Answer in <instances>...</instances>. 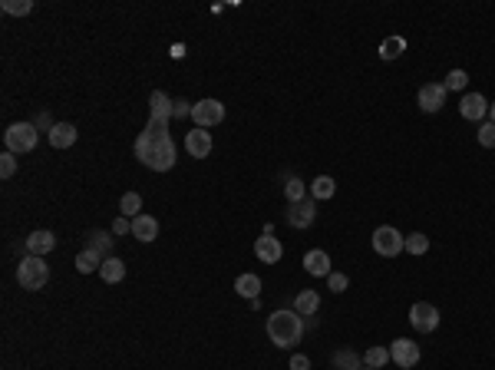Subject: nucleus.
<instances>
[{
    "instance_id": "ea45409f",
    "label": "nucleus",
    "mask_w": 495,
    "mask_h": 370,
    "mask_svg": "<svg viewBox=\"0 0 495 370\" xmlns=\"http://www.w3.org/2000/svg\"><path fill=\"white\" fill-rule=\"evenodd\" d=\"M489 116H492V123H495V103H492V106H489Z\"/></svg>"
},
{
    "instance_id": "7ed1b4c3",
    "label": "nucleus",
    "mask_w": 495,
    "mask_h": 370,
    "mask_svg": "<svg viewBox=\"0 0 495 370\" xmlns=\"http://www.w3.org/2000/svg\"><path fill=\"white\" fill-rule=\"evenodd\" d=\"M17 281H20V288L24 291H40L46 281H50V264H46V258H36V255L20 258Z\"/></svg>"
},
{
    "instance_id": "f257e3e1",
    "label": "nucleus",
    "mask_w": 495,
    "mask_h": 370,
    "mask_svg": "<svg viewBox=\"0 0 495 370\" xmlns=\"http://www.w3.org/2000/svg\"><path fill=\"white\" fill-rule=\"evenodd\" d=\"M175 116V100H169L162 90L149 96V123L135 135V159L152 172H169L179 159L175 139L169 133V123Z\"/></svg>"
},
{
    "instance_id": "9b49d317",
    "label": "nucleus",
    "mask_w": 495,
    "mask_h": 370,
    "mask_svg": "<svg viewBox=\"0 0 495 370\" xmlns=\"http://www.w3.org/2000/svg\"><path fill=\"white\" fill-rule=\"evenodd\" d=\"M446 83H426L420 86V109L423 113H439L442 103H446Z\"/></svg>"
},
{
    "instance_id": "39448f33",
    "label": "nucleus",
    "mask_w": 495,
    "mask_h": 370,
    "mask_svg": "<svg viewBox=\"0 0 495 370\" xmlns=\"http://www.w3.org/2000/svg\"><path fill=\"white\" fill-rule=\"evenodd\" d=\"M403 245H406V238L393 225H380L373 232V252L383 255V258H396V255L403 252Z\"/></svg>"
},
{
    "instance_id": "a878e982",
    "label": "nucleus",
    "mask_w": 495,
    "mask_h": 370,
    "mask_svg": "<svg viewBox=\"0 0 495 370\" xmlns=\"http://www.w3.org/2000/svg\"><path fill=\"white\" fill-rule=\"evenodd\" d=\"M403 50H406L403 36H390V40H383V43H380V56H383V60H396V56L403 53Z\"/></svg>"
},
{
    "instance_id": "f8f14e48",
    "label": "nucleus",
    "mask_w": 495,
    "mask_h": 370,
    "mask_svg": "<svg viewBox=\"0 0 495 370\" xmlns=\"http://www.w3.org/2000/svg\"><path fill=\"white\" fill-rule=\"evenodd\" d=\"M185 149H189L192 159H208V155H212V133L195 126L189 135H185Z\"/></svg>"
},
{
    "instance_id": "5701e85b",
    "label": "nucleus",
    "mask_w": 495,
    "mask_h": 370,
    "mask_svg": "<svg viewBox=\"0 0 495 370\" xmlns=\"http://www.w3.org/2000/svg\"><path fill=\"white\" fill-rule=\"evenodd\" d=\"M119 212H123V218L142 215V195H139V192H126V195L119 199Z\"/></svg>"
},
{
    "instance_id": "393cba45",
    "label": "nucleus",
    "mask_w": 495,
    "mask_h": 370,
    "mask_svg": "<svg viewBox=\"0 0 495 370\" xmlns=\"http://www.w3.org/2000/svg\"><path fill=\"white\" fill-rule=\"evenodd\" d=\"M333 367H337V370H360L363 361L353 351H337V354H333Z\"/></svg>"
},
{
    "instance_id": "a19ab883",
    "label": "nucleus",
    "mask_w": 495,
    "mask_h": 370,
    "mask_svg": "<svg viewBox=\"0 0 495 370\" xmlns=\"http://www.w3.org/2000/svg\"><path fill=\"white\" fill-rule=\"evenodd\" d=\"M360 370H377V367H367V364H363V367H360Z\"/></svg>"
},
{
    "instance_id": "b1692460",
    "label": "nucleus",
    "mask_w": 495,
    "mask_h": 370,
    "mask_svg": "<svg viewBox=\"0 0 495 370\" xmlns=\"http://www.w3.org/2000/svg\"><path fill=\"white\" fill-rule=\"evenodd\" d=\"M86 248H93V252L99 255V258H103V262H106V258H113V238L106 235V232H93L90 235V245H86Z\"/></svg>"
},
{
    "instance_id": "2eb2a0df",
    "label": "nucleus",
    "mask_w": 495,
    "mask_h": 370,
    "mask_svg": "<svg viewBox=\"0 0 495 370\" xmlns=\"http://www.w3.org/2000/svg\"><path fill=\"white\" fill-rule=\"evenodd\" d=\"M76 126H73V123H56L53 129H50V133H46V139H50V145H53V149H70L73 143H76Z\"/></svg>"
},
{
    "instance_id": "f3484780",
    "label": "nucleus",
    "mask_w": 495,
    "mask_h": 370,
    "mask_svg": "<svg viewBox=\"0 0 495 370\" xmlns=\"http://www.w3.org/2000/svg\"><path fill=\"white\" fill-rule=\"evenodd\" d=\"M304 271H311V274H317V278H327V274H330V255L321 252V248L307 252L304 255Z\"/></svg>"
},
{
    "instance_id": "f03ea898",
    "label": "nucleus",
    "mask_w": 495,
    "mask_h": 370,
    "mask_svg": "<svg viewBox=\"0 0 495 370\" xmlns=\"http://www.w3.org/2000/svg\"><path fill=\"white\" fill-rule=\"evenodd\" d=\"M268 337L274 347H294L304 337V317L297 311H274L268 317Z\"/></svg>"
},
{
    "instance_id": "ddd939ff",
    "label": "nucleus",
    "mask_w": 495,
    "mask_h": 370,
    "mask_svg": "<svg viewBox=\"0 0 495 370\" xmlns=\"http://www.w3.org/2000/svg\"><path fill=\"white\" fill-rule=\"evenodd\" d=\"M459 113H462V119H469V123H479V119L489 113L486 96H482V93H466L459 103Z\"/></svg>"
},
{
    "instance_id": "72a5a7b5",
    "label": "nucleus",
    "mask_w": 495,
    "mask_h": 370,
    "mask_svg": "<svg viewBox=\"0 0 495 370\" xmlns=\"http://www.w3.org/2000/svg\"><path fill=\"white\" fill-rule=\"evenodd\" d=\"M14 172H17V155L4 153V155H0V175H4V179H10Z\"/></svg>"
},
{
    "instance_id": "e433bc0d",
    "label": "nucleus",
    "mask_w": 495,
    "mask_h": 370,
    "mask_svg": "<svg viewBox=\"0 0 495 370\" xmlns=\"http://www.w3.org/2000/svg\"><path fill=\"white\" fill-rule=\"evenodd\" d=\"M113 232H116V235H123V232H132V222H126V218H116Z\"/></svg>"
},
{
    "instance_id": "4be33fe9",
    "label": "nucleus",
    "mask_w": 495,
    "mask_h": 370,
    "mask_svg": "<svg viewBox=\"0 0 495 370\" xmlns=\"http://www.w3.org/2000/svg\"><path fill=\"white\" fill-rule=\"evenodd\" d=\"M311 195H314V199H333V195H337V182H333L330 175H317V179L311 182Z\"/></svg>"
},
{
    "instance_id": "a211bd4d",
    "label": "nucleus",
    "mask_w": 495,
    "mask_h": 370,
    "mask_svg": "<svg viewBox=\"0 0 495 370\" xmlns=\"http://www.w3.org/2000/svg\"><path fill=\"white\" fill-rule=\"evenodd\" d=\"M317 307H321V294H317V291H297V298H294V311H297V314H301V317H314Z\"/></svg>"
},
{
    "instance_id": "6ab92c4d",
    "label": "nucleus",
    "mask_w": 495,
    "mask_h": 370,
    "mask_svg": "<svg viewBox=\"0 0 495 370\" xmlns=\"http://www.w3.org/2000/svg\"><path fill=\"white\" fill-rule=\"evenodd\" d=\"M99 278L106 281V284H116V281H123V278H126V262H123V258H116V255H113V258H106V262H103V268H99Z\"/></svg>"
},
{
    "instance_id": "aec40b11",
    "label": "nucleus",
    "mask_w": 495,
    "mask_h": 370,
    "mask_svg": "<svg viewBox=\"0 0 495 370\" xmlns=\"http://www.w3.org/2000/svg\"><path fill=\"white\" fill-rule=\"evenodd\" d=\"M234 291H238L241 298H248V301L261 298V278H258V274H238V281H234Z\"/></svg>"
},
{
    "instance_id": "0eeeda50",
    "label": "nucleus",
    "mask_w": 495,
    "mask_h": 370,
    "mask_svg": "<svg viewBox=\"0 0 495 370\" xmlns=\"http://www.w3.org/2000/svg\"><path fill=\"white\" fill-rule=\"evenodd\" d=\"M192 119H195L198 129L218 126V123L225 119V106H222V100H198L195 106H192Z\"/></svg>"
},
{
    "instance_id": "c756f323",
    "label": "nucleus",
    "mask_w": 495,
    "mask_h": 370,
    "mask_svg": "<svg viewBox=\"0 0 495 370\" xmlns=\"http://www.w3.org/2000/svg\"><path fill=\"white\" fill-rule=\"evenodd\" d=\"M33 10V0H4V14H14V17H27Z\"/></svg>"
},
{
    "instance_id": "6e6552de",
    "label": "nucleus",
    "mask_w": 495,
    "mask_h": 370,
    "mask_svg": "<svg viewBox=\"0 0 495 370\" xmlns=\"http://www.w3.org/2000/svg\"><path fill=\"white\" fill-rule=\"evenodd\" d=\"M390 361H393L400 370L416 367V364H420V347H416L410 337H396V341L390 344Z\"/></svg>"
},
{
    "instance_id": "c9c22d12",
    "label": "nucleus",
    "mask_w": 495,
    "mask_h": 370,
    "mask_svg": "<svg viewBox=\"0 0 495 370\" xmlns=\"http://www.w3.org/2000/svg\"><path fill=\"white\" fill-rule=\"evenodd\" d=\"M192 106H195V103H185V100H175V116H179V119H185V116H192Z\"/></svg>"
},
{
    "instance_id": "c85d7f7f",
    "label": "nucleus",
    "mask_w": 495,
    "mask_h": 370,
    "mask_svg": "<svg viewBox=\"0 0 495 370\" xmlns=\"http://www.w3.org/2000/svg\"><path fill=\"white\" fill-rule=\"evenodd\" d=\"M284 199H288V205H294V202L307 199V189H304V182L297 179V175H291L288 185H284Z\"/></svg>"
},
{
    "instance_id": "4c0bfd02",
    "label": "nucleus",
    "mask_w": 495,
    "mask_h": 370,
    "mask_svg": "<svg viewBox=\"0 0 495 370\" xmlns=\"http://www.w3.org/2000/svg\"><path fill=\"white\" fill-rule=\"evenodd\" d=\"M33 126H46V133H50V129H53L56 123H53V119H50V113H43V116H36V123H33Z\"/></svg>"
},
{
    "instance_id": "20e7f679",
    "label": "nucleus",
    "mask_w": 495,
    "mask_h": 370,
    "mask_svg": "<svg viewBox=\"0 0 495 370\" xmlns=\"http://www.w3.org/2000/svg\"><path fill=\"white\" fill-rule=\"evenodd\" d=\"M36 139H40V133H36L33 123H14V126H7V133H4L7 153H14V155L33 153V149H36Z\"/></svg>"
},
{
    "instance_id": "1a4fd4ad",
    "label": "nucleus",
    "mask_w": 495,
    "mask_h": 370,
    "mask_svg": "<svg viewBox=\"0 0 495 370\" xmlns=\"http://www.w3.org/2000/svg\"><path fill=\"white\" fill-rule=\"evenodd\" d=\"M314 218H317L314 195H307V199L288 205V225L291 228H311V225H314Z\"/></svg>"
},
{
    "instance_id": "bb28decb",
    "label": "nucleus",
    "mask_w": 495,
    "mask_h": 370,
    "mask_svg": "<svg viewBox=\"0 0 495 370\" xmlns=\"http://www.w3.org/2000/svg\"><path fill=\"white\" fill-rule=\"evenodd\" d=\"M363 364H367V367H387L390 364V347H370L367 354H363Z\"/></svg>"
},
{
    "instance_id": "7c9ffc66",
    "label": "nucleus",
    "mask_w": 495,
    "mask_h": 370,
    "mask_svg": "<svg viewBox=\"0 0 495 370\" xmlns=\"http://www.w3.org/2000/svg\"><path fill=\"white\" fill-rule=\"evenodd\" d=\"M479 145L482 149H495V123H482L479 126Z\"/></svg>"
},
{
    "instance_id": "473e14b6",
    "label": "nucleus",
    "mask_w": 495,
    "mask_h": 370,
    "mask_svg": "<svg viewBox=\"0 0 495 370\" xmlns=\"http://www.w3.org/2000/svg\"><path fill=\"white\" fill-rule=\"evenodd\" d=\"M466 83H469L466 70H452L449 76H446V90H466Z\"/></svg>"
},
{
    "instance_id": "f704fd0d",
    "label": "nucleus",
    "mask_w": 495,
    "mask_h": 370,
    "mask_svg": "<svg viewBox=\"0 0 495 370\" xmlns=\"http://www.w3.org/2000/svg\"><path fill=\"white\" fill-rule=\"evenodd\" d=\"M291 370H311V357H304V354H294V357H291Z\"/></svg>"
},
{
    "instance_id": "423d86ee",
    "label": "nucleus",
    "mask_w": 495,
    "mask_h": 370,
    "mask_svg": "<svg viewBox=\"0 0 495 370\" xmlns=\"http://www.w3.org/2000/svg\"><path fill=\"white\" fill-rule=\"evenodd\" d=\"M410 324H413L420 334H432V331L439 327V311H436V304L416 301V304L410 307Z\"/></svg>"
},
{
    "instance_id": "2f4dec72",
    "label": "nucleus",
    "mask_w": 495,
    "mask_h": 370,
    "mask_svg": "<svg viewBox=\"0 0 495 370\" xmlns=\"http://www.w3.org/2000/svg\"><path fill=\"white\" fill-rule=\"evenodd\" d=\"M327 284H330L333 294H340V291L350 288V278H347V274H340V271H330V274H327Z\"/></svg>"
},
{
    "instance_id": "9d476101",
    "label": "nucleus",
    "mask_w": 495,
    "mask_h": 370,
    "mask_svg": "<svg viewBox=\"0 0 495 370\" xmlns=\"http://www.w3.org/2000/svg\"><path fill=\"white\" fill-rule=\"evenodd\" d=\"M254 255H258V262L264 264H278L284 258V245L274 238V232H264L258 242H254Z\"/></svg>"
},
{
    "instance_id": "4468645a",
    "label": "nucleus",
    "mask_w": 495,
    "mask_h": 370,
    "mask_svg": "<svg viewBox=\"0 0 495 370\" xmlns=\"http://www.w3.org/2000/svg\"><path fill=\"white\" fill-rule=\"evenodd\" d=\"M56 248V235L53 232H46V228H40V232H30L27 235V255H36V258H46V255Z\"/></svg>"
},
{
    "instance_id": "dca6fc26",
    "label": "nucleus",
    "mask_w": 495,
    "mask_h": 370,
    "mask_svg": "<svg viewBox=\"0 0 495 370\" xmlns=\"http://www.w3.org/2000/svg\"><path fill=\"white\" fill-rule=\"evenodd\" d=\"M132 238L139 242H155L159 238V222L152 215H135L132 218Z\"/></svg>"
},
{
    "instance_id": "cd10ccee",
    "label": "nucleus",
    "mask_w": 495,
    "mask_h": 370,
    "mask_svg": "<svg viewBox=\"0 0 495 370\" xmlns=\"http://www.w3.org/2000/svg\"><path fill=\"white\" fill-rule=\"evenodd\" d=\"M403 252H410V255H426V252H429V238H426L423 232H413V235H406Z\"/></svg>"
},
{
    "instance_id": "58836bf2",
    "label": "nucleus",
    "mask_w": 495,
    "mask_h": 370,
    "mask_svg": "<svg viewBox=\"0 0 495 370\" xmlns=\"http://www.w3.org/2000/svg\"><path fill=\"white\" fill-rule=\"evenodd\" d=\"M169 53L175 56V60H182V56H185V46H182V43H175V46H172V50H169Z\"/></svg>"
},
{
    "instance_id": "412c9836",
    "label": "nucleus",
    "mask_w": 495,
    "mask_h": 370,
    "mask_svg": "<svg viewBox=\"0 0 495 370\" xmlns=\"http://www.w3.org/2000/svg\"><path fill=\"white\" fill-rule=\"evenodd\" d=\"M103 268V258H99L93 248H83L80 255H76V271L80 274H93V271H99Z\"/></svg>"
}]
</instances>
